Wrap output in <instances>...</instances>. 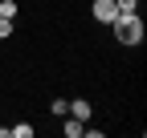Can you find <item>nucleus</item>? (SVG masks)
<instances>
[{
    "instance_id": "3",
    "label": "nucleus",
    "mask_w": 147,
    "mask_h": 138,
    "mask_svg": "<svg viewBox=\"0 0 147 138\" xmlns=\"http://www.w3.org/2000/svg\"><path fill=\"white\" fill-rule=\"evenodd\" d=\"M90 114H94V106H90L86 98H74V102H69V118H78V122H90Z\"/></svg>"
},
{
    "instance_id": "1",
    "label": "nucleus",
    "mask_w": 147,
    "mask_h": 138,
    "mask_svg": "<svg viewBox=\"0 0 147 138\" xmlns=\"http://www.w3.org/2000/svg\"><path fill=\"white\" fill-rule=\"evenodd\" d=\"M110 29H115V41L119 45H139L143 41V16L139 12H119Z\"/></svg>"
},
{
    "instance_id": "2",
    "label": "nucleus",
    "mask_w": 147,
    "mask_h": 138,
    "mask_svg": "<svg viewBox=\"0 0 147 138\" xmlns=\"http://www.w3.org/2000/svg\"><path fill=\"white\" fill-rule=\"evenodd\" d=\"M90 12H94V21L98 25H115V16H119V8H115V0H94V4H90Z\"/></svg>"
},
{
    "instance_id": "4",
    "label": "nucleus",
    "mask_w": 147,
    "mask_h": 138,
    "mask_svg": "<svg viewBox=\"0 0 147 138\" xmlns=\"http://www.w3.org/2000/svg\"><path fill=\"white\" fill-rule=\"evenodd\" d=\"M82 126H86V122H78V118H69V114H65V126H61V134H65V138H82Z\"/></svg>"
},
{
    "instance_id": "7",
    "label": "nucleus",
    "mask_w": 147,
    "mask_h": 138,
    "mask_svg": "<svg viewBox=\"0 0 147 138\" xmlns=\"http://www.w3.org/2000/svg\"><path fill=\"white\" fill-rule=\"evenodd\" d=\"M49 110L57 114V118H65V114H69V102H65V98H53V106H49Z\"/></svg>"
},
{
    "instance_id": "6",
    "label": "nucleus",
    "mask_w": 147,
    "mask_h": 138,
    "mask_svg": "<svg viewBox=\"0 0 147 138\" xmlns=\"http://www.w3.org/2000/svg\"><path fill=\"white\" fill-rule=\"evenodd\" d=\"M8 134L12 138H33V126L29 122H16V126H8Z\"/></svg>"
},
{
    "instance_id": "9",
    "label": "nucleus",
    "mask_w": 147,
    "mask_h": 138,
    "mask_svg": "<svg viewBox=\"0 0 147 138\" xmlns=\"http://www.w3.org/2000/svg\"><path fill=\"white\" fill-rule=\"evenodd\" d=\"M8 33H12V21H4V16H0V41H8Z\"/></svg>"
},
{
    "instance_id": "5",
    "label": "nucleus",
    "mask_w": 147,
    "mask_h": 138,
    "mask_svg": "<svg viewBox=\"0 0 147 138\" xmlns=\"http://www.w3.org/2000/svg\"><path fill=\"white\" fill-rule=\"evenodd\" d=\"M16 12H21L16 0H0V16H4V21H16Z\"/></svg>"
},
{
    "instance_id": "8",
    "label": "nucleus",
    "mask_w": 147,
    "mask_h": 138,
    "mask_svg": "<svg viewBox=\"0 0 147 138\" xmlns=\"http://www.w3.org/2000/svg\"><path fill=\"white\" fill-rule=\"evenodd\" d=\"M119 12H139V0H115Z\"/></svg>"
}]
</instances>
